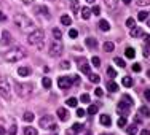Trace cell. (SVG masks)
Returning <instances> with one entry per match:
<instances>
[{
    "instance_id": "obj_1",
    "label": "cell",
    "mask_w": 150,
    "mask_h": 135,
    "mask_svg": "<svg viewBox=\"0 0 150 135\" xmlns=\"http://www.w3.org/2000/svg\"><path fill=\"white\" fill-rule=\"evenodd\" d=\"M15 24L18 26V29L21 32H24V34H30V32L35 30L34 22L26 15H15Z\"/></svg>"
},
{
    "instance_id": "obj_2",
    "label": "cell",
    "mask_w": 150,
    "mask_h": 135,
    "mask_svg": "<svg viewBox=\"0 0 150 135\" xmlns=\"http://www.w3.org/2000/svg\"><path fill=\"white\" fill-rule=\"evenodd\" d=\"M26 54H27L26 49L21 48V46H16V48H11L5 52V54H3V59H5L6 62H18V60L26 57Z\"/></svg>"
},
{
    "instance_id": "obj_3",
    "label": "cell",
    "mask_w": 150,
    "mask_h": 135,
    "mask_svg": "<svg viewBox=\"0 0 150 135\" xmlns=\"http://www.w3.org/2000/svg\"><path fill=\"white\" fill-rule=\"evenodd\" d=\"M43 38H45L43 30L35 29L34 32H30V34H29L27 41H29V45H40V43H43Z\"/></svg>"
},
{
    "instance_id": "obj_4",
    "label": "cell",
    "mask_w": 150,
    "mask_h": 135,
    "mask_svg": "<svg viewBox=\"0 0 150 135\" xmlns=\"http://www.w3.org/2000/svg\"><path fill=\"white\" fill-rule=\"evenodd\" d=\"M38 124H40L42 129H46V130H56V122H54V118L53 116H42L40 121H38Z\"/></svg>"
},
{
    "instance_id": "obj_5",
    "label": "cell",
    "mask_w": 150,
    "mask_h": 135,
    "mask_svg": "<svg viewBox=\"0 0 150 135\" xmlns=\"http://www.w3.org/2000/svg\"><path fill=\"white\" fill-rule=\"evenodd\" d=\"M15 91L19 97H29V94L32 92V84H26V83H16L15 84Z\"/></svg>"
},
{
    "instance_id": "obj_6",
    "label": "cell",
    "mask_w": 150,
    "mask_h": 135,
    "mask_svg": "<svg viewBox=\"0 0 150 135\" xmlns=\"http://www.w3.org/2000/svg\"><path fill=\"white\" fill-rule=\"evenodd\" d=\"M0 95L3 99L11 97V91H10V86H8V78L3 75H0Z\"/></svg>"
},
{
    "instance_id": "obj_7",
    "label": "cell",
    "mask_w": 150,
    "mask_h": 135,
    "mask_svg": "<svg viewBox=\"0 0 150 135\" xmlns=\"http://www.w3.org/2000/svg\"><path fill=\"white\" fill-rule=\"evenodd\" d=\"M48 52H50L51 57H59V56L64 52V46H62V43H61V40H53Z\"/></svg>"
},
{
    "instance_id": "obj_8",
    "label": "cell",
    "mask_w": 150,
    "mask_h": 135,
    "mask_svg": "<svg viewBox=\"0 0 150 135\" xmlns=\"http://www.w3.org/2000/svg\"><path fill=\"white\" fill-rule=\"evenodd\" d=\"M58 86L61 87V89H69L70 86H72V80L67 76H61L58 80Z\"/></svg>"
},
{
    "instance_id": "obj_9",
    "label": "cell",
    "mask_w": 150,
    "mask_h": 135,
    "mask_svg": "<svg viewBox=\"0 0 150 135\" xmlns=\"http://www.w3.org/2000/svg\"><path fill=\"white\" fill-rule=\"evenodd\" d=\"M129 110H131V105H128V104H125V102H118V113L121 116H126V115H129Z\"/></svg>"
},
{
    "instance_id": "obj_10",
    "label": "cell",
    "mask_w": 150,
    "mask_h": 135,
    "mask_svg": "<svg viewBox=\"0 0 150 135\" xmlns=\"http://www.w3.org/2000/svg\"><path fill=\"white\" fill-rule=\"evenodd\" d=\"M78 69H80V72L86 73V75H90V73H91V69H90V65H88L86 59H80V60H78Z\"/></svg>"
},
{
    "instance_id": "obj_11",
    "label": "cell",
    "mask_w": 150,
    "mask_h": 135,
    "mask_svg": "<svg viewBox=\"0 0 150 135\" xmlns=\"http://www.w3.org/2000/svg\"><path fill=\"white\" fill-rule=\"evenodd\" d=\"M58 116H59L61 121H67V119H69V111L61 106V108H58Z\"/></svg>"
},
{
    "instance_id": "obj_12",
    "label": "cell",
    "mask_w": 150,
    "mask_h": 135,
    "mask_svg": "<svg viewBox=\"0 0 150 135\" xmlns=\"http://www.w3.org/2000/svg\"><path fill=\"white\" fill-rule=\"evenodd\" d=\"M35 13H37L38 16L43 15L45 17H50V11H48V8H46V6H37V8H35Z\"/></svg>"
},
{
    "instance_id": "obj_13",
    "label": "cell",
    "mask_w": 150,
    "mask_h": 135,
    "mask_svg": "<svg viewBox=\"0 0 150 135\" xmlns=\"http://www.w3.org/2000/svg\"><path fill=\"white\" fill-rule=\"evenodd\" d=\"M99 121H101V124H102V126H105V127H109L110 124H112V119H110L109 115H101Z\"/></svg>"
},
{
    "instance_id": "obj_14",
    "label": "cell",
    "mask_w": 150,
    "mask_h": 135,
    "mask_svg": "<svg viewBox=\"0 0 150 135\" xmlns=\"http://www.w3.org/2000/svg\"><path fill=\"white\" fill-rule=\"evenodd\" d=\"M141 35H144V30L141 29V27H131V37H134V38H137V37H141Z\"/></svg>"
},
{
    "instance_id": "obj_15",
    "label": "cell",
    "mask_w": 150,
    "mask_h": 135,
    "mask_svg": "<svg viewBox=\"0 0 150 135\" xmlns=\"http://www.w3.org/2000/svg\"><path fill=\"white\" fill-rule=\"evenodd\" d=\"M2 35H3V37H2V45H8L10 41H11V35H10V32L5 30Z\"/></svg>"
},
{
    "instance_id": "obj_16",
    "label": "cell",
    "mask_w": 150,
    "mask_h": 135,
    "mask_svg": "<svg viewBox=\"0 0 150 135\" xmlns=\"http://www.w3.org/2000/svg\"><path fill=\"white\" fill-rule=\"evenodd\" d=\"M86 46H90L91 49L98 48V40H96V38H93V37H88L86 38Z\"/></svg>"
},
{
    "instance_id": "obj_17",
    "label": "cell",
    "mask_w": 150,
    "mask_h": 135,
    "mask_svg": "<svg viewBox=\"0 0 150 135\" xmlns=\"http://www.w3.org/2000/svg\"><path fill=\"white\" fill-rule=\"evenodd\" d=\"M99 29H101L102 32H109L110 30V24L102 19V21H99Z\"/></svg>"
},
{
    "instance_id": "obj_18",
    "label": "cell",
    "mask_w": 150,
    "mask_h": 135,
    "mask_svg": "<svg viewBox=\"0 0 150 135\" xmlns=\"http://www.w3.org/2000/svg\"><path fill=\"white\" fill-rule=\"evenodd\" d=\"M18 73H19L21 76H29L30 75V69L29 67H19V69H18Z\"/></svg>"
},
{
    "instance_id": "obj_19",
    "label": "cell",
    "mask_w": 150,
    "mask_h": 135,
    "mask_svg": "<svg viewBox=\"0 0 150 135\" xmlns=\"http://www.w3.org/2000/svg\"><path fill=\"white\" fill-rule=\"evenodd\" d=\"M105 2V6L109 10H115L117 8V3H118V0H104Z\"/></svg>"
},
{
    "instance_id": "obj_20",
    "label": "cell",
    "mask_w": 150,
    "mask_h": 135,
    "mask_svg": "<svg viewBox=\"0 0 150 135\" xmlns=\"http://www.w3.org/2000/svg\"><path fill=\"white\" fill-rule=\"evenodd\" d=\"M90 16H91V10L88 8V6H83V8H81V17H83V19H90Z\"/></svg>"
},
{
    "instance_id": "obj_21",
    "label": "cell",
    "mask_w": 150,
    "mask_h": 135,
    "mask_svg": "<svg viewBox=\"0 0 150 135\" xmlns=\"http://www.w3.org/2000/svg\"><path fill=\"white\" fill-rule=\"evenodd\" d=\"M61 22H62L64 26H70V24H72V17L67 16V15H62L61 16Z\"/></svg>"
},
{
    "instance_id": "obj_22",
    "label": "cell",
    "mask_w": 150,
    "mask_h": 135,
    "mask_svg": "<svg viewBox=\"0 0 150 135\" xmlns=\"http://www.w3.org/2000/svg\"><path fill=\"white\" fill-rule=\"evenodd\" d=\"M121 84H123L125 87H131L133 86V80H131V76H125L123 80H121Z\"/></svg>"
},
{
    "instance_id": "obj_23",
    "label": "cell",
    "mask_w": 150,
    "mask_h": 135,
    "mask_svg": "<svg viewBox=\"0 0 150 135\" xmlns=\"http://www.w3.org/2000/svg\"><path fill=\"white\" fill-rule=\"evenodd\" d=\"M113 49H115V45H113L112 41H105L104 43V51L105 52H112Z\"/></svg>"
},
{
    "instance_id": "obj_24",
    "label": "cell",
    "mask_w": 150,
    "mask_h": 135,
    "mask_svg": "<svg viewBox=\"0 0 150 135\" xmlns=\"http://www.w3.org/2000/svg\"><path fill=\"white\" fill-rule=\"evenodd\" d=\"M125 54H126V57H128V59H134V57H136V51H134V48H126Z\"/></svg>"
},
{
    "instance_id": "obj_25",
    "label": "cell",
    "mask_w": 150,
    "mask_h": 135,
    "mask_svg": "<svg viewBox=\"0 0 150 135\" xmlns=\"http://www.w3.org/2000/svg\"><path fill=\"white\" fill-rule=\"evenodd\" d=\"M24 135H38V134H37V129H34V127L27 126L26 129H24Z\"/></svg>"
},
{
    "instance_id": "obj_26",
    "label": "cell",
    "mask_w": 150,
    "mask_h": 135,
    "mask_svg": "<svg viewBox=\"0 0 150 135\" xmlns=\"http://www.w3.org/2000/svg\"><path fill=\"white\" fill-rule=\"evenodd\" d=\"M107 89L110 92H115V91H118V84H117L115 81H110V83L107 84Z\"/></svg>"
},
{
    "instance_id": "obj_27",
    "label": "cell",
    "mask_w": 150,
    "mask_h": 135,
    "mask_svg": "<svg viewBox=\"0 0 150 135\" xmlns=\"http://www.w3.org/2000/svg\"><path fill=\"white\" fill-rule=\"evenodd\" d=\"M83 129V124H74L72 129L69 130V134H75V132H80V130Z\"/></svg>"
},
{
    "instance_id": "obj_28",
    "label": "cell",
    "mask_w": 150,
    "mask_h": 135,
    "mask_svg": "<svg viewBox=\"0 0 150 135\" xmlns=\"http://www.w3.org/2000/svg\"><path fill=\"white\" fill-rule=\"evenodd\" d=\"M78 105V100L75 97H70V99H67V106H72V108H75V106Z\"/></svg>"
},
{
    "instance_id": "obj_29",
    "label": "cell",
    "mask_w": 150,
    "mask_h": 135,
    "mask_svg": "<svg viewBox=\"0 0 150 135\" xmlns=\"http://www.w3.org/2000/svg\"><path fill=\"white\" fill-rule=\"evenodd\" d=\"M139 113H141L142 116H145V118L150 116V110L147 108V106H141V108H139Z\"/></svg>"
},
{
    "instance_id": "obj_30",
    "label": "cell",
    "mask_w": 150,
    "mask_h": 135,
    "mask_svg": "<svg viewBox=\"0 0 150 135\" xmlns=\"http://www.w3.org/2000/svg\"><path fill=\"white\" fill-rule=\"evenodd\" d=\"M42 84H43L45 89H50V87H51V80H50L48 76H45L43 80H42Z\"/></svg>"
},
{
    "instance_id": "obj_31",
    "label": "cell",
    "mask_w": 150,
    "mask_h": 135,
    "mask_svg": "<svg viewBox=\"0 0 150 135\" xmlns=\"http://www.w3.org/2000/svg\"><path fill=\"white\" fill-rule=\"evenodd\" d=\"M24 121H26V122H32V121H34V113H30V111H27V113H24Z\"/></svg>"
},
{
    "instance_id": "obj_32",
    "label": "cell",
    "mask_w": 150,
    "mask_h": 135,
    "mask_svg": "<svg viewBox=\"0 0 150 135\" xmlns=\"http://www.w3.org/2000/svg\"><path fill=\"white\" fill-rule=\"evenodd\" d=\"M61 37H62L61 30L58 29V27H54V29H53V38H54V40H61Z\"/></svg>"
},
{
    "instance_id": "obj_33",
    "label": "cell",
    "mask_w": 150,
    "mask_h": 135,
    "mask_svg": "<svg viewBox=\"0 0 150 135\" xmlns=\"http://www.w3.org/2000/svg\"><path fill=\"white\" fill-rule=\"evenodd\" d=\"M113 62H115L118 67H121V69H125V67H126V62H125L121 57H115V59H113Z\"/></svg>"
},
{
    "instance_id": "obj_34",
    "label": "cell",
    "mask_w": 150,
    "mask_h": 135,
    "mask_svg": "<svg viewBox=\"0 0 150 135\" xmlns=\"http://www.w3.org/2000/svg\"><path fill=\"white\" fill-rule=\"evenodd\" d=\"M78 10H80V3H78V0H72V11L77 15Z\"/></svg>"
},
{
    "instance_id": "obj_35",
    "label": "cell",
    "mask_w": 150,
    "mask_h": 135,
    "mask_svg": "<svg viewBox=\"0 0 150 135\" xmlns=\"http://www.w3.org/2000/svg\"><path fill=\"white\" fill-rule=\"evenodd\" d=\"M121 102H125V104H128V105H133V99H131L128 94H125L123 97H121Z\"/></svg>"
},
{
    "instance_id": "obj_36",
    "label": "cell",
    "mask_w": 150,
    "mask_h": 135,
    "mask_svg": "<svg viewBox=\"0 0 150 135\" xmlns=\"http://www.w3.org/2000/svg\"><path fill=\"white\" fill-rule=\"evenodd\" d=\"M88 78H90L91 83H99V76L96 75V73H90V75H88Z\"/></svg>"
},
{
    "instance_id": "obj_37",
    "label": "cell",
    "mask_w": 150,
    "mask_h": 135,
    "mask_svg": "<svg viewBox=\"0 0 150 135\" xmlns=\"http://www.w3.org/2000/svg\"><path fill=\"white\" fill-rule=\"evenodd\" d=\"M147 17H149V13L147 11H141V13H139V16H137V19L139 21H145Z\"/></svg>"
},
{
    "instance_id": "obj_38",
    "label": "cell",
    "mask_w": 150,
    "mask_h": 135,
    "mask_svg": "<svg viewBox=\"0 0 150 135\" xmlns=\"http://www.w3.org/2000/svg\"><path fill=\"white\" fill-rule=\"evenodd\" d=\"M88 113H90L91 116L96 115V113H98V106H96V105H90V108H88Z\"/></svg>"
},
{
    "instance_id": "obj_39",
    "label": "cell",
    "mask_w": 150,
    "mask_h": 135,
    "mask_svg": "<svg viewBox=\"0 0 150 135\" xmlns=\"http://www.w3.org/2000/svg\"><path fill=\"white\" fill-rule=\"evenodd\" d=\"M107 75H109L110 78H115L117 76V72L112 69V67H109V69H107Z\"/></svg>"
},
{
    "instance_id": "obj_40",
    "label": "cell",
    "mask_w": 150,
    "mask_h": 135,
    "mask_svg": "<svg viewBox=\"0 0 150 135\" xmlns=\"http://www.w3.org/2000/svg\"><path fill=\"white\" fill-rule=\"evenodd\" d=\"M126 26L131 29V27H134V26H136V21L133 19V17H128V19H126Z\"/></svg>"
},
{
    "instance_id": "obj_41",
    "label": "cell",
    "mask_w": 150,
    "mask_h": 135,
    "mask_svg": "<svg viewBox=\"0 0 150 135\" xmlns=\"http://www.w3.org/2000/svg\"><path fill=\"white\" fill-rule=\"evenodd\" d=\"M126 126V116H121L118 119V127H125Z\"/></svg>"
},
{
    "instance_id": "obj_42",
    "label": "cell",
    "mask_w": 150,
    "mask_h": 135,
    "mask_svg": "<svg viewBox=\"0 0 150 135\" xmlns=\"http://www.w3.org/2000/svg\"><path fill=\"white\" fill-rule=\"evenodd\" d=\"M91 62H93V65H94V67H99V65H101V59H99L98 56H96V57H93Z\"/></svg>"
},
{
    "instance_id": "obj_43",
    "label": "cell",
    "mask_w": 150,
    "mask_h": 135,
    "mask_svg": "<svg viewBox=\"0 0 150 135\" xmlns=\"http://www.w3.org/2000/svg\"><path fill=\"white\" fill-rule=\"evenodd\" d=\"M80 100L83 102V104H90V95H88V94H83V95L80 97Z\"/></svg>"
},
{
    "instance_id": "obj_44",
    "label": "cell",
    "mask_w": 150,
    "mask_h": 135,
    "mask_svg": "<svg viewBox=\"0 0 150 135\" xmlns=\"http://www.w3.org/2000/svg\"><path fill=\"white\" fill-rule=\"evenodd\" d=\"M69 37H70V38H77V37H78V32L75 30V29H70V30H69Z\"/></svg>"
},
{
    "instance_id": "obj_45",
    "label": "cell",
    "mask_w": 150,
    "mask_h": 135,
    "mask_svg": "<svg viewBox=\"0 0 150 135\" xmlns=\"http://www.w3.org/2000/svg\"><path fill=\"white\" fill-rule=\"evenodd\" d=\"M85 115H86V111H85L83 108H78V110H77V116H78V118H83Z\"/></svg>"
},
{
    "instance_id": "obj_46",
    "label": "cell",
    "mask_w": 150,
    "mask_h": 135,
    "mask_svg": "<svg viewBox=\"0 0 150 135\" xmlns=\"http://www.w3.org/2000/svg\"><path fill=\"white\" fill-rule=\"evenodd\" d=\"M16 132H18V127H16V126H11V127H10V130H8L10 135H16Z\"/></svg>"
},
{
    "instance_id": "obj_47",
    "label": "cell",
    "mask_w": 150,
    "mask_h": 135,
    "mask_svg": "<svg viewBox=\"0 0 150 135\" xmlns=\"http://www.w3.org/2000/svg\"><path fill=\"white\" fill-rule=\"evenodd\" d=\"M93 13H94L96 16H99V15H101V8H99L98 5H96V6H93Z\"/></svg>"
},
{
    "instance_id": "obj_48",
    "label": "cell",
    "mask_w": 150,
    "mask_h": 135,
    "mask_svg": "<svg viewBox=\"0 0 150 135\" xmlns=\"http://www.w3.org/2000/svg\"><path fill=\"white\" fill-rule=\"evenodd\" d=\"M134 134H136V126H131L128 129V135H134Z\"/></svg>"
},
{
    "instance_id": "obj_49",
    "label": "cell",
    "mask_w": 150,
    "mask_h": 135,
    "mask_svg": "<svg viewBox=\"0 0 150 135\" xmlns=\"http://www.w3.org/2000/svg\"><path fill=\"white\" fill-rule=\"evenodd\" d=\"M149 3H150V0H137V5H149Z\"/></svg>"
},
{
    "instance_id": "obj_50",
    "label": "cell",
    "mask_w": 150,
    "mask_h": 135,
    "mask_svg": "<svg viewBox=\"0 0 150 135\" xmlns=\"http://www.w3.org/2000/svg\"><path fill=\"white\" fill-rule=\"evenodd\" d=\"M70 80H72V83H75V84L80 83V76H78V75H75L74 78H70Z\"/></svg>"
},
{
    "instance_id": "obj_51",
    "label": "cell",
    "mask_w": 150,
    "mask_h": 135,
    "mask_svg": "<svg viewBox=\"0 0 150 135\" xmlns=\"http://www.w3.org/2000/svg\"><path fill=\"white\" fill-rule=\"evenodd\" d=\"M144 97L147 99V100L150 102V89H145V92H144Z\"/></svg>"
},
{
    "instance_id": "obj_52",
    "label": "cell",
    "mask_w": 150,
    "mask_h": 135,
    "mask_svg": "<svg viewBox=\"0 0 150 135\" xmlns=\"http://www.w3.org/2000/svg\"><path fill=\"white\" fill-rule=\"evenodd\" d=\"M94 94L98 95V97H102V94H104V92H102V89H99V87H98V89L94 91Z\"/></svg>"
},
{
    "instance_id": "obj_53",
    "label": "cell",
    "mask_w": 150,
    "mask_h": 135,
    "mask_svg": "<svg viewBox=\"0 0 150 135\" xmlns=\"http://www.w3.org/2000/svg\"><path fill=\"white\" fill-rule=\"evenodd\" d=\"M133 70H134V72H141V65H139V64H134Z\"/></svg>"
},
{
    "instance_id": "obj_54",
    "label": "cell",
    "mask_w": 150,
    "mask_h": 135,
    "mask_svg": "<svg viewBox=\"0 0 150 135\" xmlns=\"http://www.w3.org/2000/svg\"><path fill=\"white\" fill-rule=\"evenodd\" d=\"M61 67H62V69H69L70 64H69V62H61Z\"/></svg>"
},
{
    "instance_id": "obj_55",
    "label": "cell",
    "mask_w": 150,
    "mask_h": 135,
    "mask_svg": "<svg viewBox=\"0 0 150 135\" xmlns=\"http://www.w3.org/2000/svg\"><path fill=\"white\" fill-rule=\"evenodd\" d=\"M0 21H2V22H3V21H6V16L3 15V11H0Z\"/></svg>"
},
{
    "instance_id": "obj_56",
    "label": "cell",
    "mask_w": 150,
    "mask_h": 135,
    "mask_svg": "<svg viewBox=\"0 0 150 135\" xmlns=\"http://www.w3.org/2000/svg\"><path fill=\"white\" fill-rule=\"evenodd\" d=\"M144 35H145V34H144ZM145 43L150 45V35H145Z\"/></svg>"
},
{
    "instance_id": "obj_57",
    "label": "cell",
    "mask_w": 150,
    "mask_h": 135,
    "mask_svg": "<svg viewBox=\"0 0 150 135\" xmlns=\"http://www.w3.org/2000/svg\"><path fill=\"white\" fill-rule=\"evenodd\" d=\"M141 135H150V132H149L147 129H144V130H142V132H141Z\"/></svg>"
},
{
    "instance_id": "obj_58",
    "label": "cell",
    "mask_w": 150,
    "mask_h": 135,
    "mask_svg": "<svg viewBox=\"0 0 150 135\" xmlns=\"http://www.w3.org/2000/svg\"><path fill=\"white\" fill-rule=\"evenodd\" d=\"M121 2H123V3H125V5H129V3H131V2H133V0H121Z\"/></svg>"
},
{
    "instance_id": "obj_59",
    "label": "cell",
    "mask_w": 150,
    "mask_h": 135,
    "mask_svg": "<svg viewBox=\"0 0 150 135\" xmlns=\"http://www.w3.org/2000/svg\"><path fill=\"white\" fill-rule=\"evenodd\" d=\"M3 134H5V129H3L2 126H0V135H3Z\"/></svg>"
},
{
    "instance_id": "obj_60",
    "label": "cell",
    "mask_w": 150,
    "mask_h": 135,
    "mask_svg": "<svg viewBox=\"0 0 150 135\" xmlns=\"http://www.w3.org/2000/svg\"><path fill=\"white\" fill-rule=\"evenodd\" d=\"M23 3H32V0H23Z\"/></svg>"
},
{
    "instance_id": "obj_61",
    "label": "cell",
    "mask_w": 150,
    "mask_h": 135,
    "mask_svg": "<svg viewBox=\"0 0 150 135\" xmlns=\"http://www.w3.org/2000/svg\"><path fill=\"white\" fill-rule=\"evenodd\" d=\"M86 2H88V3H94L96 0H86Z\"/></svg>"
},
{
    "instance_id": "obj_62",
    "label": "cell",
    "mask_w": 150,
    "mask_h": 135,
    "mask_svg": "<svg viewBox=\"0 0 150 135\" xmlns=\"http://www.w3.org/2000/svg\"><path fill=\"white\" fill-rule=\"evenodd\" d=\"M149 26H150V19H149Z\"/></svg>"
},
{
    "instance_id": "obj_63",
    "label": "cell",
    "mask_w": 150,
    "mask_h": 135,
    "mask_svg": "<svg viewBox=\"0 0 150 135\" xmlns=\"http://www.w3.org/2000/svg\"><path fill=\"white\" fill-rule=\"evenodd\" d=\"M101 135H107V134H101Z\"/></svg>"
},
{
    "instance_id": "obj_64",
    "label": "cell",
    "mask_w": 150,
    "mask_h": 135,
    "mask_svg": "<svg viewBox=\"0 0 150 135\" xmlns=\"http://www.w3.org/2000/svg\"><path fill=\"white\" fill-rule=\"evenodd\" d=\"M0 3H2V0H0Z\"/></svg>"
}]
</instances>
